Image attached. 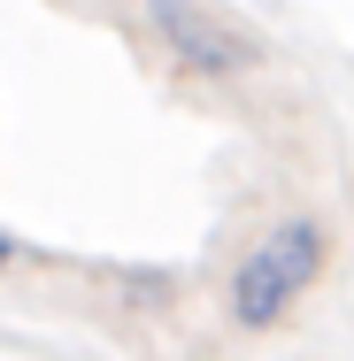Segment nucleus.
Listing matches in <instances>:
<instances>
[{
	"instance_id": "nucleus-1",
	"label": "nucleus",
	"mask_w": 354,
	"mask_h": 361,
	"mask_svg": "<svg viewBox=\"0 0 354 361\" xmlns=\"http://www.w3.org/2000/svg\"><path fill=\"white\" fill-rule=\"evenodd\" d=\"M324 269H331V231L316 216H285L231 262V277H223V315H231L239 331H270V323H285L308 292L324 285Z\"/></svg>"
},
{
	"instance_id": "nucleus-2",
	"label": "nucleus",
	"mask_w": 354,
	"mask_h": 361,
	"mask_svg": "<svg viewBox=\"0 0 354 361\" xmlns=\"http://www.w3.org/2000/svg\"><path fill=\"white\" fill-rule=\"evenodd\" d=\"M154 47L177 62L185 77H208V85H231V77H254L262 70V31L247 16H231L223 0H139Z\"/></svg>"
},
{
	"instance_id": "nucleus-3",
	"label": "nucleus",
	"mask_w": 354,
	"mask_h": 361,
	"mask_svg": "<svg viewBox=\"0 0 354 361\" xmlns=\"http://www.w3.org/2000/svg\"><path fill=\"white\" fill-rule=\"evenodd\" d=\"M16 262H23V238H16V231H0V269H16Z\"/></svg>"
},
{
	"instance_id": "nucleus-4",
	"label": "nucleus",
	"mask_w": 354,
	"mask_h": 361,
	"mask_svg": "<svg viewBox=\"0 0 354 361\" xmlns=\"http://www.w3.org/2000/svg\"><path fill=\"white\" fill-rule=\"evenodd\" d=\"M77 8H85V0H77ZM93 8H100V0H93Z\"/></svg>"
}]
</instances>
